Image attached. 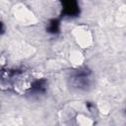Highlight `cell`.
Masks as SVG:
<instances>
[{
	"mask_svg": "<svg viewBox=\"0 0 126 126\" xmlns=\"http://www.w3.org/2000/svg\"><path fill=\"white\" fill-rule=\"evenodd\" d=\"M62 12L67 17H76L80 13L79 6L75 1H66L63 2Z\"/></svg>",
	"mask_w": 126,
	"mask_h": 126,
	"instance_id": "cell-1",
	"label": "cell"
},
{
	"mask_svg": "<svg viewBox=\"0 0 126 126\" xmlns=\"http://www.w3.org/2000/svg\"><path fill=\"white\" fill-rule=\"evenodd\" d=\"M47 30L49 32H52V33H55V32H58L59 31V22L57 20H51L47 26Z\"/></svg>",
	"mask_w": 126,
	"mask_h": 126,
	"instance_id": "cell-2",
	"label": "cell"
},
{
	"mask_svg": "<svg viewBox=\"0 0 126 126\" xmlns=\"http://www.w3.org/2000/svg\"><path fill=\"white\" fill-rule=\"evenodd\" d=\"M3 31H4V26H3L2 23H0V33H2Z\"/></svg>",
	"mask_w": 126,
	"mask_h": 126,
	"instance_id": "cell-3",
	"label": "cell"
}]
</instances>
